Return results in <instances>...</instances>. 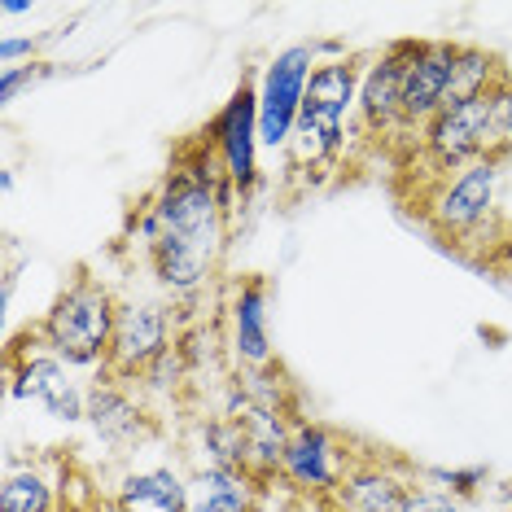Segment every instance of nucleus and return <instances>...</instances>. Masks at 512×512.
I'll return each instance as SVG.
<instances>
[{"label": "nucleus", "instance_id": "nucleus-23", "mask_svg": "<svg viewBox=\"0 0 512 512\" xmlns=\"http://www.w3.org/2000/svg\"><path fill=\"white\" fill-rule=\"evenodd\" d=\"M22 53H31L27 40H5V44H0V57H5V66L14 62V57H22Z\"/></svg>", "mask_w": 512, "mask_h": 512}, {"label": "nucleus", "instance_id": "nucleus-21", "mask_svg": "<svg viewBox=\"0 0 512 512\" xmlns=\"http://www.w3.org/2000/svg\"><path fill=\"white\" fill-rule=\"evenodd\" d=\"M403 512H456V504L442 495H429V491H407Z\"/></svg>", "mask_w": 512, "mask_h": 512}, {"label": "nucleus", "instance_id": "nucleus-19", "mask_svg": "<svg viewBox=\"0 0 512 512\" xmlns=\"http://www.w3.org/2000/svg\"><path fill=\"white\" fill-rule=\"evenodd\" d=\"M237 351L250 364H263L267 359V333H263V285L250 281L237 294Z\"/></svg>", "mask_w": 512, "mask_h": 512}, {"label": "nucleus", "instance_id": "nucleus-4", "mask_svg": "<svg viewBox=\"0 0 512 512\" xmlns=\"http://www.w3.org/2000/svg\"><path fill=\"white\" fill-rule=\"evenodd\" d=\"M355 101V66L351 62H329L311 71L307 92H302V110L294 123L298 136V158L302 162H324L342 149V119Z\"/></svg>", "mask_w": 512, "mask_h": 512}, {"label": "nucleus", "instance_id": "nucleus-6", "mask_svg": "<svg viewBox=\"0 0 512 512\" xmlns=\"http://www.w3.org/2000/svg\"><path fill=\"white\" fill-rule=\"evenodd\" d=\"M167 355V311L162 307H123L114 324V342L106 355V368L114 381H132L136 372L154 368Z\"/></svg>", "mask_w": 512, "mask_h": 512}, {"label": "nucleus", "instance_id": "nucleus-20", "mask_svg": "<svg viewBox=\"0 0 512 512\" xmlns=\"http://www.w3.org/2000/svg\"><path fill=\"white\" fill-rule=\"evenodd\" d=\"M0 512H53V491L40 473H9L0 486Z\"/></svg>", "mask_w": 512, "mask_h": 512}, {"label": "nucleus", "instance_id": "nucleus-3", "mask_svg": "<svg viewBox=\"0 0 512 512\" xmlns=\"http://www.w3.org/2000/svg\"><path fill=\"white\" fill-rule=\"evenodd\" d=\"M114 324H119V311H114L110 294L97 281L79 276L53 302L49 320H44V337H49V346L66 364H97V359L110 355Z\"/></svg>", "mask_w": 512, "mask_h": 512}, {"label": "nucleus", "instance_id": "nucleus-9", "mask_svg": "<svg viewBox=\"0 0 512 512\" xmlns=\"http://www.w3.org/2000/svg\"><path fill=\"white\" fill-rule=\"evenodd\" d=\"M254 119H259L254 92L241 84L237 97L228 101V110L215 123V145L224 154V176L241 193H250V184H254Z\"/></svg>", "mask_w": 512, "mask_h": 512}, {"label": "nucleus", "instance_id": "nucleus-7", "mask_svg": "<svg viewBox=\"0 0 512 512\" xmlns=\"http://www.w3.org/2000/svg\"><path fill=\"white\" fill-rule=\"evenodd\" d=\"M460 44H421L403 79V123H425L447 106V84L456 71Z\"/></svg>", "mask_w": 512, "mask_h": 512}, {"label": "nucleus", "instance_id": "nucleus-12", "mask_svg": "<svg viewBox=\"0 0 512 512\" xmlns=\"http://www.w3.org/2000/svg\"><path fill=\"white\" fill-rule=\"evenodd\" d=\"M333 438L320 425H298L289 434V451H285V473L294 477L307 491H333L337 473H333Z\"/></svg>", "mask_w": 512, "mask_h": 512}, {"label": "nucleus", "instance_id": "nucleus-8", "mask_svg": "<svg viewBox=\"0 0 512 512\" xmlns=\"http://www.w3.org/2000/svg\"><path fill=\"white\" fill-rule=\"evenodd\" d=\"M495 184H499L495 158L469 162V167H464V176L438 197L434 224H438L442 237H451V232H469L473 224H482V215L491 211V202H495Z\"/></svg>", "mask_w": 512, "mask_h": 512}, {"label": "nucleus", "instance_id": "nucleus-11", "mask_svg": "<svg viewBox=\"0 0 512 512\" xmlns=\"http://www.w3.org/2000/svg\"><path fill=\"white\" fill-rule=\"evenodd\" d=\"M14 394L18 399H31V403H44L57 421H79V416H88L79 390L66 381V368L44 355L14 359Z\"/></svg>", "mask_w": 512, "mask_h": 512}, {"label": "nucleus", "instance_id": "nucleus-16", "mask_svg": "<svg viewBox=\"0 0 512 512\" xmlns=\"http://www.w3.org/2000/svg\"><path fill=\"white\" fill-rule=\"evenodd\" d=\"M88 421L97 425V434L110 438V442H136L145 434L141 407L127 399L119 386H110V381L88 394Z\"/></svg>", "mask_w": 512, "mask_h": 512}, {"label": "nucleus", "instance_id": "nucleus-18", "mask_svg": "<svg viewBox=\"0 0 512 512\" xmlns=\"http://www.w3.org/2000/svg\"><path fill=\"white\" fill-rule=\"evenodd\" d=\"M499 66L491 53L482 49H460L456 53V71H451V84H447V106H456V101H469V97H482V92H491L499 84Z\"/></svg>", "mask_w": 512, "mask_h": 512}, {"label": "nucleus", "instance_id": "nucleus-15", "mask_svg": "<svg viewBox=\"0 0 512 512\" xmlns=\"http://www.w3.org/2000/svg\"><path fill=\"white\" fill-rule=\"evenodd\" d=\"M119 508L123 512H189V486H180V477L167 469L136 473L123 482Z\"/></svg>", "mask_w": 512, "mask_h": 512}, {"label": "nucleus", "instance_id": "nucleus-17", "mask_svg": "<svg viewBox=\"0 0 512 512\" xmlns=\"http://www.w3.org/2000/svg\"><path fill=\"white\" fill-rule=\"evenodd\" d=\"M407 486L394 473L381 469H355L342 482V504L346 512H403Z\"/></svg>", "mask_w": 512, "mask_h": 512}, {"label": "nucleus", "instance_id": "nucleus-1", "mask_svg": "<svg viewBox=\"0 0 512 512\" xmlns=\"http://www.w3.org/2000/svg\"><path fill=\"white\" fill-rule=\"evenodd\" d=\"M149 246H154V267L162 285L176 294H193L206 281L224 237V184L211 167V154L180 162L167 176L158 206L145 219Z\"/></svg>", "mask_w": 512, "mask_h": 512}, {"label": "nucleus", "instance_id": "nucleus-5", "mask_svg": "<svg viewBox=\"0 0 512 512\" xmlns=\"http://www.w3.org/2000/svg\"><path fill=\"white\" fill-rule=\"evenodd\" d=\"M307 79H311V49H302V44L298 49H285L272 66H267L263 97H259V136L272 149L294 136Z\"/></svg>", "mask_w": 512, "mask_h": 512}, {"label": "nucleus", "instance_id": "nucleus-13", "mask_svg": "<svg viewBox=\"0 0 512 512\" xmlns=\"http://www.w3.org/2000/svg\"><path fill=\"white\" fill-rule=\"evenodd\" d=\"M246 429V473L267 477L276 469H285V451H289V434L281 425V416L272 407H246V416H237Z\"/></svg>", "mask_w": 512, "mask_h": 512}, {"label": "nucleus", "instance_id": "nucleus-22", "mask_svg": "<svg viewBox=\"0 0 512 512\" xmlns=\"http://www.w3.org/2000/svg\"><path fill=\"white\" fill-rule=\"evenodd\" d=\"M27 79H36V75H31V71H14V66H5V75H0V97L14 101V97H18V88L27 84Z\"/></svg>", "mask_w": 512, "mask_h": 512}, {"label": "nucleus", "instance_id": "nucleus-2", "mask_svg": "<svg viewBox=\"0 0 512 512\" xmlns=\"http://www.w3.org/2000/svg\"><path fill=\"white\" fill-rule=\"evenodd\" d=\"M508 132H512V84L499 79L482 97L442 106L425 127V149L438 167H456V162H469L477 154L491 158V145L508 141Z\"/></svg>", "mask_w": 512, "mask_h": 512}, {"label": "nucleus", "instance_id": "nucleus-10", "mask_svg": "<svg viewBox=\"0 0 512 512\" xmlns=\"http://www.w3.org/2000/svg\"><path fill=\"white\" fill-rule=\"evenodd\" d=\"M416 49H421V44H412V40L394 44V49L368 71L364 92H359V110H364L368 127L403 123V79H407V66H412Z\"/></svg>", "mask_w": 512, "mask_h": 512}, {"label": "nucleus", "instance_id": "nucleus-14", "mask_svg": "<svg viewBox=\"0 0 512 512\" xmlns=\"http://www.w3.org/2000/svg\"><path fill=\"white\" fill-rule=\"evenodd\" d=\"M189 512H254V486L237 469H206L189 486Z\"/></svg>", "mask_w": 512, "mask_h": 512}]
</instances>
